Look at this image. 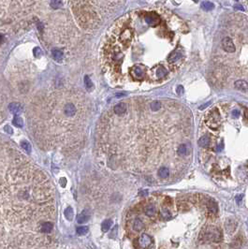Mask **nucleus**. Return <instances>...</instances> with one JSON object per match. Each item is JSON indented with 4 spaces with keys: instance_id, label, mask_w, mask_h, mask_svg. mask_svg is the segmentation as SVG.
I'll list each match as a JSON object with an SVG mask.
<instances>
[{
    "instance_id": "obj_29",
    "label": "nucleus",
    "mask_w": 248,
    "mask_h": 249,
    "mask_svg": "<svg viewBox=\"0 0 248 249\" xmlns=\"http://www.w3.org/2000/svg\"><path fill=\"white\" fill-rule=\"evenodd\" d=\"M240 111H238V110H234L233 111H232V115L234 116V118H239L240 117Z\"/></svg>"
},
{
    "instance_id": "obj_4",
    "label": "nucleus",
    "mask_w": 248,
    "mask_h": 249,
    "mask_svg": "<svg viewBox=\"0 0 248 249\" xmlns=\"http://www.w3.org/2000/svg\"><path fill=\"white\" fill-rule=\"evenodd\" d=\"M183 57V52L182 50H175L173 51L168 57V63L172 65L176 62H178L179 60H181Z\"/></svg>"
},
{
    "instance_id": "obj_15",
    "label": "nucleus",
    "mask_w": 248,
    "mask_h": 249,
    "mask_svg": "<svg viewBox=\"0 0 248 249\" xmlns=\"http://www.w3.org/2000/svg\"><path fill=\"white\" fill-rule=\"evenodd\" d=\"M132 227L134 229L135 231H141L144 228V223L143 222V220H140V218H136L135 220L133 221V225Z\"/></svg>"
},
{
    "instance_id": "obj_6",
    "label": "nucleus",
    "mask_w": 248,
    "mask_h": 249,
    "mask_svg": "<svg viewBox=\"0 0 248 249\" xmlns=\"http://www.w3.org/2000/svg\"><path fill=\"white\" fill-rule=\"evenodd\" d=\"M64 111L68 117H73L77 114V108L72 103H67L64 106Z\"/></svg>"
},
{
    "instance_id": "obj_23",
    "label": "nucleus",
    "mask_w": 248,
    "mask_h": 249,
    "mask_svg": "<svg viewBox=\"0 0 248 249\" xmlns=\"http://www.w3.org/2000/svg\"><path fill=\"white\" fill-rule=\"evenodd\" d=\"M21 146H22L23 149H25L26 152H28V153L31 152V144L29 143L28 141H22L21 142Z\"/></svg>"
},
{
    "instance_id": "obj_2",
    "label": "nucleus",
    "mask_w": 248,
    "mask_h": 249,
    "mask_svg": "<svg viewBox=\"0 0 248 249\" xmlns=\"http://www.w3.org/2000/svg\"><path fill=\"white\" fill-rule=\"evenodd\" d=\"M129 74H130V76L132 77V79L134 81L141 82L144 80L145 72H144V70L139 66H133L129 68Z\"/></svg>"
},
{
    "instance_id": "obj_12",
    "label": "nucleus",
    "mask_w": 248,
    "mask_h": 249,
    "mask_svg": "<svg viewBox=\"0 0 248 249\" xmlns=\"http://www.w3.org/2000/svg\"><path fill=\"white\" fill-rule=\"evenodd\" d=\"M207 208L212 215H216L218 212V205L214 199H210L207 202Z\"/></svg>"
},
{
    "instance_id": "obj_22",
    "label": "nucleus",
    "mask_w": 248,
    "mask_h": 249,
    "mask_svg": "<svg viewBox=\"0 0 248 249\" xmlns=\"http://www.w3.org/2000/svg\"><path fill=\"white\" fill-rule=\"evenodd\" d=\"M13 124H14V126L17 127H22L23 126V119L18 116H15L14 117V119H13Z\"/></svg>"
},
{
    "instance_id": "obj_3",
    "label": "nucleus",
    "mask_w": 248,
    "mask_h": 249,
    "mask_svg": "<svg viewBox=\"0 0 248 249\" xmlns=\"http://www.w3.org/2000/svg\"><path fill=\"white\" fill-rule=\"evenodd\" d=\"M222 48H223V50L225 51V52H229V53H232V52H234L236 51L233 40L230 38H228V37H226V38L223 39V40H222Z\"/></svg>"
},
{
    "instance_id": "obj_21",
    "label": "nucleus",
    "mask_w": 248,
    "mask_h": 249,
    "mask_svg": "<svg viewBox=\"0 0 248 249\" xmlns=\"http://www.w3.org/2000/svg\"><path fill=\"white\" fill-rule=\"evenodd\" d=\"M88 230H89V229H88V227L86 226H81L79 228H77L76 231H77V233H78L79 235H84L88 232Z\"/></svg>"
},
{
    "instance_id": "obj_1",
    "label": "nucleus",
    "mask_w": 248,
    "mask_h": 249,
    "mask_svg": "<svg viewBox=\"0 0 248 249\" xmlns=\"http://www.w3.org/2000/svg\"><path fill=\"white\" fill-rule=\"evenodd\" d=\"M200 239L205 241L220 242L222 240V233L220 229L215 226H209L204 229V231L200 234Z\"/></svg>"
},
{
    "instance_id": "obj_32",
    "label": "nucleus",
    "mask_w": 248,
    "mask_h": 249,
    "mask_svg": "<svg viewBox=\"0 0 248 249\" xmlns=\"http://www.w3.org/2000/svg\"><path fill=\"white\" fill-rule=\"evenodd\" d=\"M4 42V36L2 34H0V45Z\"/></svg>"
},
{
    "instance_id": "obj_25",
    "label": "nucleus",
    "mask_w": 248,
    "mask_h": 249,
    "mask_svg": "<svg viewBox=\"0 0 248 249\" xmlns=\"http://www.w3.org/2000/svg\"><path fill=\"white\" fill-rule=\"evenodd\" d=\"M201 6L205 10H211V9H212V8H214V4H212V2H209V1L203 2Z\"/></svg>"
},
{
    "instance_id": "obj_31",
    "label": "nucleus",
    "mask_w": 248,
    "mask_h": 249,
    "mask_svg": "<svg viewBox=\"0 0 248 249\" xmlns=\"http://www.w3.org/2000/svg\"><path fill=\"white\" fill-rule=\"evenodd\" d=\"M177 93H178L179 95H181L183 93V87L182 86H178V88H177Z\"/></svg>"
},
{
    "instance_id": "obj_30",
    "label": "nucleus",
    "mask_w": 248,
    "mask_h": 249,
    "mask_svg": "<svg viewBox=\"0 0 248 249\" xmlns=\"http://www.w3.org/2000/svg\"><path fill=\"white\" fill-rule=\"evenodd\" d=\"M39 55H40V50H39V48L35 49V55H36L37 57H39Z\"/></svg>"
},
{
    "instance_id": "obj_14",
    "label": "nucleus",
    "mask_w": 248,
    "mask_h": 249,
    "mask_svg": "<svg viewBox=\"0 0 248 249\" xmlns=\"http://www.w3.org/2000/svg\"><path fill=\"white\" fill-rule=\"evenodd\" d=\"M211 143V139L208 135H204L199 140V145L202 148H207L210 146Z\"/></svg>"
},
{
    "instance_id": "obj_34",
    "label": "nucleus",
    "mask_w": 248,
    "mask_h": 249,
    "mask_svg": "<svg viewBox=\"0 0 248 249\" xmlns=\"http://www.w3.org/2000/svg\"><path fill=\"white\" fill-rule=\"evenodd\" d=\"M5 130H6V131H7V130H8V131H9L10 134H11V132H12V131H11V129L9 128V126H7V127L5 128Z\"/></svg>"
},
{
    "instance_id": "obj_13",
    "label": "nucleus",
    "mask_w": 248,
    "mask_h": 249,
    "mask_svg": "<svg viewBox=\"0 0 248 249\" xmlns=\"http://www.w3.org/2000/svg\"><path fill=\"white\" fill-rule=\"evenodd\" d=\"M177 155L179 157H186L188 155V147L185 143H181L177 148Z\"/></svg>"
},
{
    "instance_id": "obj_27",
    "label": "nucleus",
    "mask_w": 248,
    "mask_h": 249,
    "mask_svg": "<svg viewBox=\"0 0 248 249\" xmlns=\"http://www.w3.org/2000/svg\"><path fill=\"white\" fill-rule=\"evenodd\" d=\"M84 84H85V86H86L88 89L93 87V82H92L91 79H90L88 76H85V77H84Z\"/></svg>"
},
{
    "instance_id": "obj_17",
    "label": "nucleus",
    "mask_w": 248,
    "mask_h": 249,
    "mask_svg": "<svg viewBox=\"0 0 248 249\" xmlns=\"http://www.w3.org/2000/svg\"><path fill=\"white\" fill-rule=\"evenodd\" d=\"M9 110L11 112H12V114H17L18 112L21 111L22 107H21V105H20L19 103H11V104H9Z\"/></svg>"
},
{
    "instance_id": "obj_26",
    "label": "nucleus",
    "mask_w": 248,
    "mask_h": 249,
    "mask_svg": "<svg viewBox=\"0 0 248 249\" xmlns=\"http://www.w3.org/2000/svg\"><path fill=\"white\" fill-rule=\"evenodd\" d=\"M160 213H161V216H162L163 217H165V218H169L170 216H172V215H170L169 211L167 208H162L161 211H160Z\"/></svg>"
},
{
    "instance_id": "obj_9",
    "label": "nucleus",
    "mask_w": 248,
    "mask_h": 249,
    "mask_svg": "<svg viewBox=\"0 0 248 249\" xmlns=\"http://www.w3.org/2000/svg\"><path fill=\"white\" fill-rule=\"evenodd\" d=\"M156 206L153 205V204H148V205H146L145 206V208H144V213H145V215L147 216H149V217H153L156 215Z\"/></svg>"
},
{
    "instance_id": "obj_8",
    "label": "nucleus",
    "mask_w": 248,
    "mask_h": 249,
    "mask_svg": "<svg viewBox=\"0 0 248 249\" xmlns=\"http://www.w3.org/2000/svg\"><path fill=\"white\" fill-rule=\"evenodd\" d=\"M52 229H54V223L51 221H47L41 226V232L43 234L48 235V234L52 233Z\"/></svg>"
},
{
    "instance_id": "obj_20",
    "label": "nucleus",
    "mask_w": 248,
    "mask_h": 249,
    "mask_svg": "<svg viewBox=\"0 0 248 249\" xmlns=\"http://www.w3.org/2000/svg\"><path fill=\"white\" fill-rule=\"evenodd\" d=\"M150 108L152 110V111L153 112H156L160 110L161 108V102L158 101V100H155V101H153L150 105Z\"/></svg>"
},
{
    "instance_id": "obj_10",
    "label": "nucleus",
    "mask_w": 248,
    "mask_h": 249,
    "mask_svg": "<svg viewBox=\"0 0 248 249\" xmlns=\"http://www.w3.org/2000/svg\"><path fill=\"white\" fill-rule=\"evenodd\" d=\"M89 218H90V213H89V212L85 210L77 216V221H78L79 224H82V223L87 222L89 220Z\"/></svg>"
},
{
    "instance_id": "obj_28",
    "label": "nucleus",
    "mask_w": 248,
    "mask_h": 249,
    "mask_svg": "<svg viewBox=\"0 0 248 249\" xmlns=\"http://www.w3.org/2000/svg\"><path fill=\"white\" fill-rule=\"evenodd\" d=\"M62 4V2L61 1H52L51 2V6L54 9H57V8H59V6H60Z\"/></svg>"
},
{
    "instance_id": "obj_11",
    "label": "nucleus",
    "mask_w": 248,
    "mask_h": 249,
    "mask_svg": "<svg viewBox=\"0 0 248 249\" xmlns=\"http://www.w3.org/2000/svg\"><path fill=\"white\" fill-rule=\"evenodd\" d=\"M234 86L238 89V90H241V91H247L248 90V82L246 81H244V80H239V81H236L235 82V84H234Z\"/></svg>"
},
{
    "instance_id": "obj_35",
    "label": "nucleus",
    "mask_w": 248,
    "mask_h": 249,
    "mask_svg": "<svg viewBox=\"0 0 248 249\" xmlns=\"http://www.w3.org/2000/svg\"><path fill=\"white\" fill-rule=\"evenodd\" d=\"M235 9H241V10H243V8H241V6H239V5H236V6H235Z\"/></svg>"
},
{
    "instance_id": "obj_19",
    "label": "nucleus",
    "mask_w": 248,
    "mask_h": 249,
    "mask_svg": "<svg viewBox=\"0 0 248 249\" xmlns=\"http://www.w3.org/2000/svg\"><path fill=\"white\" fill-rule=\"evenodd\" d=\"M111 225H113V221H111V219H106V220L102 223V226H101V229L103 232H107V231L111 229Z\"/></svg>"
},
{
    "instance_id": "obj_7",
    "label": "nucleus",
    "mask_w": 248,
    "mask_h": 249,
    "mask_svg": "<svg viewBox=\"0 0 248 249\" xmlns=\"http://www.w3.org/2000/svg\"><path fill=\"white\" fill-rule=\"evenodd\" d=\"M127 111V105L125 102L118 103L113 107V112L116 115H123Z\"/></svg>"
},
{
    "instance_id": "obj_33",
    "label": "nucleus",
    "mask_w": 248,
    "mask_h": 249,
    "mask_svg": "<svg viewBox=\"0 0 248 249\" xmlns=\"http://www.w3.org/2000/svg\"><path fill=\"white\" fill-rule=\"evenodd\" d=\"M125 93H118V94H116V98H121L122 96H125Z\"/></svg>"
},
{
    "instance_id": "obj_5",
    "label": "nucleus",
    "mask_w": 248,
    "mask_h": 249,
    "mask_svg": "<svg viewBox=\"0 0 248 249\" xmlns=\"http://www.w3.org/2000/svg\"><path fill=\"white\" fill-rule=\"evenodd\" d=\"M138 244L140 248H146L152 244V238L147 234H143L139 238Z\"/></svg>"
},
{
    "instance_id": "obj_16",
    "label": "nucleus",
    "mask_w": 248,
    "mask_h": 249,
    "mask_svg": "<svg viewBox=\"0 0 248 249\" xmlns=\"http://www.w3.org/2000/svg\"><path fill=\"white\" fill-rule=\"evenodd\" d=\"M158 176L161 179H166L169 176V170L167 167H161L158 170Z\"/></svg>"
},
{
    "instance_id": "obj_18",
    "label": "nucleus",
    "mask_w": 248,
    "mask_h": 249,
    "mask_svg": "<svg viewBox=\"0 0 248 249\" xmlns=\"http://www.w3.org/2000/svg\"><path fill=\"white\" fill-rule=\"evenodd\" d=\"M52 58L55 59V60L56 61H59V60H61V59L63 58V52L60 51V50H58V49H54L52 51Z\"/></svg>"
},
{
    "instance_id": "obj_24",
    "label": "nucleus",
    "mask_w": 248,
    "mask_h": 249,
    "mask_svg": "<svg viewBox=\"0 0 248 249\" xmlns=\"http://www.w3.org/2000/svg\"><path fill=\"white\" fill-rule=\"evenodd\" d=\"M65 216H66V217L68 219V220H71L72 216H73V211L71 209V207H68V208L66 209V211H65Z\"/></svg>"
}]
</instances>
